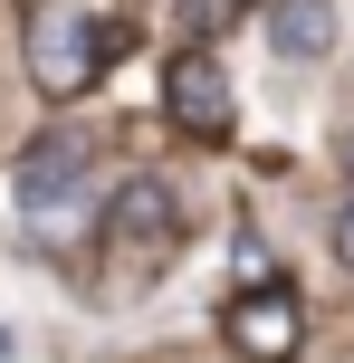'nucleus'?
I'll return each mask as SVG.
<instances>
[{
    "mask_svg": "<svg viewBox=\"0 0 354 363\" xmlns=\"http://www.w3.org/2000/svg\"><path fill=\"white\" fill-rule=\"evenodd\" d=\"M259 29H268V48H278V57H297V67L336 48V10H326V0H268V10H259Z\"/></svg>",
    "mask_w": 354,
    "mask_h": 363,
    "instance_id": "4",
    "label": "nucleus"
},
{
    "mask_svg": "<svg viewBox=\"0 0 354 363\" xmlns=\"http://www.w3.org/2000/svg\"><path fill=\"white\" fill-rule=\"evenodd\" d=\"M87 182V144L77 134H57V144H38L29 163H19V201H48V191H77Z\"/></svg>",
    "mask_w": 354,
    "mask_h": 363,
    "instance_id": "5",
    "label": "nucleus"
},
{
    "mask_svg": "<svg viewBox=\"0 0 354 363\" xmlns=\"http://www.w3.org/2000/svg\"><path fill=\"white\" fill-rule=\"evenodd\" d=\"M163 106H172V125L221 134V125H230V77L211 67L201 48H192V57H172V67H163Z\"/></svg>",
    "mask_w": 354,
    "mask_h": 363,
    "instance_id": "3",
    "label": "nucleus"
},
{
    "mask_svg": "<svg viewBox=\"0 0 354 363\" xmlns=\"http://www.w3.org/2000/svg\"><path fill=\"white\" fill-rule=\"evenodd\" d=\"M106 57H115V29H106V19H77V10L29 19V77L57 96V106H67V96H87Z\"/></svg>",
    "mask_w": 354,
    "mask_h": 363,
    "instance_id": "1",
    "label": "nucleus"
},
{
    "mask_svg": "<svg viewBox=\"0 0 354 363\" xmlns=\"http://www.w3.org/2000/svg\"><path fill=\"white\" fill-rule=\"evenodd\" d=\"M345 182H354V134H345Z\"/></svg>",
    "mask_w": 354,
    "mask_h": 363,
    "instance_id": "7",
    "label": "nucleus"
},
{
    "mask_svg": "<svg viewBox=\"0 0 354 363\" xmlns=\"http://www.w3.org/2000/svg\"><path fill=\"white\" fill-rule=\"evenodd\" d=\"M221 335H230V345H240L249 363H297V335H306V325H297V306L268 287V296H230Z\"/></svg>",
    "mask_w": 354,
    "mask_h": 363,
    "instance_id": "2",
    "label": "nucleus"
},
{
    "mask_svg": "<svg viewBox=\"0 0 354 363\" xmlns=\"http://www.w3.org/2000/svg\"><path fill=\"white\" fill-rule=\"evenodd\" d=\"M336 258H345V268H354V201H345V211H336Z\"/></svg>",
    "mask_w": 354,
    "mask_h": 363,
    "instance_id": "6",
    "label": "nucleus"
}]
</instances>
